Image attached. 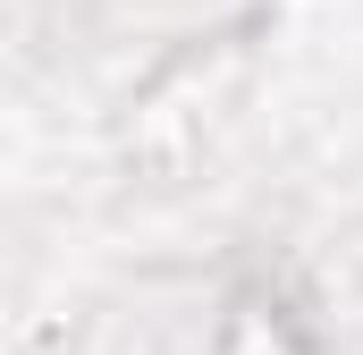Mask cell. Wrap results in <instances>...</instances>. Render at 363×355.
I'll return each mask as SVG.
<instances>
[{"mask_svg":"<svg viewBox=\"0 0 363 355\" xmlns=\"http://www.w3.org/2000/svg\"><path fill=\"white\" fill-rule=\"evenodd\" d=\"M220 355H313V347H304V330L287 322V305L245 296V305L228 313V330H220Z\"/></svg>","mask_w":363,"mask_h":355,"instance_id":"1","label":"cell"}]
</instances>
